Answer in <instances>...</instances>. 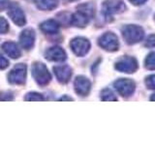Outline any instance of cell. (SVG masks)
Here are the masks:
<instances>
[{
	"mask_svg": "<svg viewBox=\"0 0 155 145\" xmlns=\"http://www.w3.org/2000/svg\"><path fill=\"white\" fill-rule=\"evenodd\" d=\"M13 100L12 95H10L8 93H0V101H11Z\"/></svg>",
	"mask_w": 155,
	"mask_h": 145,
	"instance_id": "obj_25",
	"label": "cell"
},
{
	"mask_svg": "<svg viewBox=\"0 0 155 145\" xmlns=\"http://www.w3.org/2000/svg\"><path fill=\"white\" fill-rule=\"evenodd\" d=\"M116 90L122 96H129L134 92L135 83L130 79H121L114 83Z\"/></svg>",
	"mask_w": 155,
	"mask_h": 145,
	"instance_id": "obj_8",
	"label": "cell"
},
{
	"mask_svg": "<svg viewBox=\"0 0 155 145\" xmlns=\"http://www.w3.org/2000/svg\"><path fill=\"white\" fill-rule=\"evenodd\" d=\"M9 6V0H0V11H3Z\"/></svg>",
	"mask_w": 155,
	"mask_h": 145,
	"instance_id": "obj_26",
	"label": "cell"
},
{
	"mask_svg": "<svg viewBox=\"0 0 155 145\" xmlns=\"http://www.w3.org/2000/svg\"><path fill=\"white\" fill-rule=\"evenodd\" d=\"M64 100H69V101H71L72 99L71 98H66V97H63V98L60 99V101H64Z\"/></svg>",
	"mask_w": 155,
	"mask_h": 145,
	"instance_id": "obj_28",
	"label": "cell"
},
{
	"mask_svg": "<svg viewBox=\"0 0 155 145\" xmlns=\"http://www.w3.org/2000/svg\"><path fill=\"white\" fill-rule=\"evenodd\" d=\"M53 71H54V74L57 77L58 81L62 82V83H66V82L69 81L72 76V71L70 69V67L66 65L56 66L53 68Z\"/></svg>",
	"mask_w": 155,
	"mask_h": 145,
	"instance_id": "obj_12",
	"label": "cell"
},
{
	"mask_svg": "<svg viewBox=\"0 0 155 145\" xmlns=\"http://www.w3.org/2000/svg\"><path fill=\"white\" fill-rule=\"evenodd\" d=\"M9 66V61L2 54H0V70L6 69Z\"/></svg>",
	"mask_w": 155,
	"mask_h": 145,
	"instance_id": "obj_23",
	"label": "cell"
},
{
	"mask_svg": "<svg viewBox=\"0 0 155 145\" xmlns=\"http://www.w3.org/2000/svg\"><path fill=\"white\" fill-rule=\"evenodd\" d=\"M89 42L84 38H76L71 42V47L77 55L82 56L89 50Z\"/></svg>",
	"mask_w": 155,
	"mask_h": 145,
	"instance_id": "obj_7",
	"label": "cell"
},
{
	"mask_svg": "<svg viewBox=\"0 0 155 145\" xmlns=\"http://www.w3.org/2000/svg\"><path fill=\"white\" fill-rule=\"evenodd\" d=\"M39 9L44 11H51L57 6V0H35Z\"/></svg>",
	"mask_w": 155,
	"mask_h": 145,
	"instance_id": "obj_17",
	"label": "cell"
},
{
	"mask_svg": "<svg viewBox=\"0 0 155 145\" xmlns=\"http://www.w3.org/2000/svg\"><path fill=\"white\" fill-rule=\"evenodd\" d=\"M145 66L149 70H155V52L150 53L145 60Z\"/></svg>",
	"mask_w": 155,
	"mask_h": 145,
	"instance_id": "obj_18",
	"label": "cell"
},
{
	"mask_svg": "<svg viewBox=\"0 0 155 145\" xmlns=\"http://www.w3.org/2000/svg\"><path fill=\"white\" fill-rule=\"evenodd\" d=\"M45 56L48 60L55 61V62L64 61L66 59L65 51L59 47H53L48 48L45 53Z\"/></svg>",
	"mask_w": 155,
	"mask_h": 145,
	"instance_id": "obj_11",
	"label": "cell"
},
{
	"mask_svg": "<svg viewBox=\"0 0 155 145\" xmlns=\"http://www.w3.org/2000/svg\"><path fill=\"white\" fill-rule=\"evenodd\" d=\"M151 100H152V101H155V94L153 95V97H152V98H151Z\"/></svg>",
	"mask_w": 155,
	"mask_h": 145,
	"instance_id": "obj_29",
	"label": "cell"
},
{
	"mask_svg": "<svg viewBox=\"0 0 155 145\" xmlns=\"http://www.w3.org/2000/svg\"><path fill=\"white\" fill-rule=\"evenodd\" d=\"M87 21H88V16L81 11H79L77 14H73L71 17V22L76 26L84 27L87 23Z\"/></svg>",
	"mask_w": 155,
	"mask_h": 145,
	"instance_id": "obj_16",
	"label": "cell"
},
{
	"mask_svg": "<svg viewBox=\"0 0 155 145\" xmlns=\"http://www.w3.org/2000/svg\"><path fill=\"white\" fill-rule=\"evenodd\" d=\"M35 42V32L33 29H25L19 36V43L23 48L30 50Z\"/></svg>",
	"mask_w": 155,
	"mask_h": 145,
	"instance_id": "obj_10",
	"label": "cell"
},
{
	"mask_svg": "<svg viewBox=\"0 0 155 145\" xmlns=\"http://www.w3.org/2000/svg\"><path fill=\"white\" fill-rule=\"evenodd\" d=\"M115 68L120 72H133L137 70L138 68V64L136 60L132 57H128V56H125L116 63Z\"/></svg>",
	"mask_w": 155,
	"mask_h": 145,
	"instance_id": "obj_6",
	"label": "cell"
},
{
	"mask_svg": "<svg viewBox=\"0 0 155 145\" xmlns=\"http://www.w3.org/2000/svg\"><path fill=\"white\" fill-rule=\"evenodd\" d=\"M67 1H75V0H67Z\"/></svg>",
	"mask_w": 155,
	"mask_h": 145,
	"instance_id": "obj_30",
	"label": "cell"
},
{
	"mask_svg": "<svg viewBox=\"0 0 155 145\" xmlns=\"http://www.w3.org/2000/svg\"><path fill=\"white\" fill-rule=\"evenodd\" d=\"M99 44L107 50L114 51L118 48V39L114 33H106L100 38Z\"/></svg>",
	"mask_w": 155,
	"mask_h": 145,
	"instance_id": "obj_5",
	"label": "cell"
},
{
	"mask_svg": "<svg viewBox=\"0 0 155 145\" xmlns=\"http://www.w3.org/2000/svg\"><path fill=\"white\" fill-rule=\"evenodd\" d=\"M8 14H9V17L11 18L12 21L18 26H23L24 24L26 23L24 13L22 12L21 8L16 3H13L9 6Z\"/></svg>",
	"mask_w": 155,
	"mask_h": 145,
	"instance_id": "obj_4",
	"label": "cell"
},
{
	"mask_svg": "<svg viewBox=\"0 0 155 145\" xmlns=\"http://www.w3.org/2000/svg\"><path fill=\"white\" fill-rule=\"evenodd\" d=\"M75 89L78 94L85 96L89 92L90 82L84 76H78L75 80Z\"/></svg>",
	"mask_w": 155,
	"mask_h": 145,
	"instance_id": "obj_13",
	"label": "cell"
},
{
	"mask_svg": "<svg viewBox=\"0 0 155 145\" xmlns=\"http://www.w3.org/2000/svg\"><path fill=\"white\" fill-rule=\"evenodd\" d=\"M122 34L125 42H127L128 44H134L143 39V30L137 25H128L123 28Z\"/></svg>",
	"mask_w": 155,
	"mask_h": 145,
	"instance_id": "obj_3",
	"label": "cell"
},
{
	"mask_svg": "<svg viewBox=\"0 0 155 145\" xmlns=\"http://www.w3.org/2000/svg\"><path fill=\"white\" fill-rule=\"evenodd\" d=\"M25 101H44V98L41 94L39 93H28L25 98H24Z\"/></svg>",
	"mask_w": 155,
	"mask_h": 145,
	"instance_id": "obj_19",
	"label": "cell"
},
{
	"mask_svg": "<svg viewBox=\"0 0 155 145\" xmlns=\"http://www.w3.org/2000/svg\"><path fill=\"white\" fill-rule=\"evenodd\" d=\"M41 30L46 33V34H55L58 32V28H59V25L58 23L53 21V19H48L47 21H44L41 24Z\"/></svg>",
	"mask_w": 155,
	"mask_h": 145,
	"instance_id": "obj_15",
	"label": "cell"
},
{
	"mask_svg": "<svg viewBox=\"0 0 155 145\" xmlns=\"http://www.w3.org/2000/svg\"><path fill=\"white\" fill-rule=\"evenodd\" d=\"M26 79V66L18 64L8 75V80L12 84H23Z\"/></svg>",
	"mask_w": 155,
	"mask_h": 145,
	"instance_id": "obj_2",
	"label": "cell"
},
{
	"mask_svg": "<svg viewBox=\"0 0 155 145\" xmlns=\"http://www.w3.org/2000/svg\"><path fill=\"white\" fill-rule=\"evenodd\" d=\"M2 48L7 55H9L11 58H14V59H17L21 56V50H19L16 44L13 42L4 43L2 45Z\"/></svg>",
	"mask_w": 155,
	"mask_h": 145,
	"instance_id": "obj_14",
	"label": "cell"
},
{
	"mask_svg": "<svg viewBox=\"0 0 155 145\" xmlns=\"http://www.w3.org/2000/svg\"><path fill=\"white\" fill-rule=\"evenodd\" d=\"M32 76L40 85H47L51 79L48 70L43 63H34L32 66Z\"/></svg>",
	"mask_w": 155,
	"mask_h": 145,
	"instance_id": "obj_1",
	"label": "cell"
},
{
	"mask_svg": "<svg viewBox=\"0 0 155 145\" xmlns=\"http://www.w3.org/2000/svg\"><path fill=\"white\" fill-rule=\"evenodd\" d=\"M130 1L132 2L133 4H135V5H140V4L144 3L147 0H130Z\"/></svg>",
	"mask_w": 155,
	"mask_h": 145,
	"instance_id": "obj_27",
	"label": "cell"
},
{
	"mask_svg": "<svg viewBox=\"0 0 155 145\" xmlns=\"http://www.w3.org/2000/svg\"><path fill=\"white\" fill-rule=\"evenodd\" d=\"M145 83L150 89H155V76H150L147 77L145 79Z\"/></svg>",
	"mask_w": 155,
	"mask_h": 145,
	"instance_id": "obj_22",
	"label": "cell"
},
{
	"mask_svg": "<svg viewBox=\"0 0 155 145\" xmlns=\"http://www.w3.org/2000/svg\"><path fill=\"white\" fill-rule=\"evenodd\" d=\"M9 30L8 21L3 17H0V34H5Z\"/></svg>",
	"mask_w": 155,
	"mask_h": 145,
	"instance_id": "obj_21",
	"label": "cell"
},
{
	"mask_svg": "<svg viewBox=\"0 0 155 145\" xmlns=\"http://www.w3.org/2000/svg\"><path fill=\"white\" fill-rule=\"evenodd\" d=\"M102 100L104 101H115L116 98L114 97V94L113 92L109 89H106L102 92Z\"/></svg>",
	"mask_w": 155,
	"mask_h": 145,
	"instance_id": "obj_20",
	"label": "cell"
},
{
	"mask_svg": "<svg viewBox=\"0 0 155 145\" xmlns=\"http://www.w3.org/2000/svg\"><path fill=\"white\" fill-rule=\"evenodd\" d=\"M145 46L149 47L155 46V35H151V36L148 37L147 43H145Z\"/></svg>",
	"mask_w": 155,
	"mask_h": 145,
	"instance_id": "obj_24",
	"label": "cell"
},
{
	"mask_svg": "<svg viewBox=\"0 0 155 145\" xmlns=\"http://www.w3.org/2000/svg\"><path fill=\"white\" fill-rule=\"evenodd\" d=\"M125 8L124 4L120 0H109L106 1L103 5V11L107 16L116 14L120 11H123Z\"/></svg>",
	"mask_w": 155,
	"mask_h": 145,
	"instance_id": "obj_9",
	"label": "cell"
}]
</instances>
